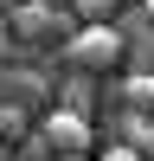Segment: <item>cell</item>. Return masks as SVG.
<instances>
[{
  "mask_svg": "<svg viewBox=\"0 0 154 161\" xmlns=\"http://www.w3.org/2000/svg\"><path fill=\"white\" fill-rule=\"evenodd\" d=\"M64 58H71V71H116L122 64V32H116V19H90V26H71V39H64Z\"/></svg>",
  "mask_w": 154,
  "mask_h": 161,
  "instance_id": "1",
  "label": "cell"
},
{
  "mask_svg": "<svg viewBox=\"0 0 154 161\" xmlns=\"http://www.w3.org/2000/svg\"><path fill=\"white\" fill-rule=\"evenodd\" d=\"M51 155H90V116L51 110L38 129H26V161H51Z\"/></svg>",
  "mask_w": 154,
  "mask_h": 161,
  "instance_id": "2",
  "label": "cell"
},
{
  "mask_svg": "<svg viewBox=\"0 0 154 161\" xmlns=\"http://www.w3.org/2000/svg\"><path fill=\"white\" fill-rule=\"evenodd\" d=\"M13 39H71V13H58V7H45V0H13Z\"/></svg>",
  "mask_w": 154,
  "mask_h": 161,
  "instance_id": "3",
  "label": "cell"
},
{
  "mask_svg": "<svg viewBox=\"0 0 154 161\" xmlns=\"http://www.w3.org/2000/svg\"><path fill=\"white\" fill-rule=\"evenodd\" d=\"M116 32H122V58H135V71H154V19H148V7L135 19H116Z\"/></svg>",
  "mask_w": 154,
  "mask_h": 161,
  "instance_id": "4",
  "label": "cell"
},
{
  "mask_svg": "<svg viewBox=\"0 0 154 161\" xmlns=\"http://www.w3.org/2000/svg\"><path fill=\"white\" fill-rule=\"evenodd\" d=\"M116 97H122V110H148V103H154V71H128Z\"/></svg>",
  "mask_w": 154,
  "mask_h": 161,
  "instance_id": "5",
  "label": "cell"
},
{
  "mask_svg": "<svg viewBox=\"0 0 154 161\" xmlns=\"http://www.w3.org/2000/svg\"><path fill=\"white\" fill-rule=\"evenodd\" d=\"M122 142L141 148V155H154V116H148V110H128V116H122Z\"/></svg>",
  "mask_w": 154,
  "mask_h": 161,
  "instance_id": "6",
  "label": "cell"
},
{
  "mask_svg": "<svg viewBox=\"0 0 154 161\" xmlns=\"http://www.w3.org/2000/svg\"><path fill=\"white\" fill-rule=\"evenodd\" d=\"M90 90H96V77H90V71H71V84H64V103H58V110L90 116Z\"/></svg>",
  "mask_w": 154,
  "mask_h": 161,
  "instance_id": "7",
  "label": "cell"
},
{
  "mask_svg": "<svg viewBox=\"0 0 154 161\" xmlns=\"http://www.w3.org/2000/svg\"><path fill=\"white\" fill-rule=\"evenodd\" d=\"M13 136H26V110L19 103H0V142H13Z\"/></svg>",
  "mask_w": 154,
  "mask_h": 161,
  "instance_id": "8",
  "label": "cell"
},
{
  "mask_svg": "<svg viewBox=\"0 0 154 161\" xmlns=\"http://www.w3.org/2000/svg\"><path fill=\"white\" fill-rule=\"evenodd\" d=\"M71 13H77L84 26H90V19H116V0H77Z\"/></svg>",
  "mask_w": 154,
  "mask_h": 161,
  "instance_id": "9",
  "label": "cell"
},
{
  "mask_svg": "<svg viewBox=\"0 0 154 161\" xmlns=\"http://www.w3.org/2000/svg\"><path fill=\"white\" fill-rule=\"evenodd\" d=\"M90 161H148V155L128 148V142H116V148H103V155H90Z\"/></svg>",
  "mask_w": 154,
  "mask_h": 161,
  "instance_id": "10",
  "label": "cell"
},
{
  "mask_svg": "<svg viewBox=\"0 0 154 161\" xmlns=\"http://www.w3.org/2000/svg\"><path fill=\"white\" fill-rule=\"evenodd\" d=\"M7 39H13V26H7V19H0V58H7Z\"/></svg>",
  "mask_w": 154,
  "mask_h": 161,
  "instance_id": "11",
  "label": "cell"
},
{
  "mask_svg": "<svg viewBox=\"0 0 154 161\" xmlns=\"http://www.w3.org/2000/svg\"><path fill=\"white\" fill-rule=\"evenodd\" d=\"M51 161H90V155H51Z\"/></svg>",
  "mask_w": 154,
  "mask_h": 161,
  "instance_id": "12",
  "label": "cell"
},
{
  "mask_svg": "<svg viewBox=\"0 0 154 161\" xmlns=\"http://www.w3.org/2000/svg\"><path fill=\"white\" fill-rule=\"evenodd\" d=\"M141 7H148V19H154V0H141Z\"/></svg>",
  "mask_w": 154,
  "mask_h": 161,
  "instance_id": "13",
  "label": "cell"
},
{
  "mask_svg": "<svg viewBox=\"0 0 154 161\" xmlns=\"http://www.w3.org/2000/svg\"><path fill=\"white\" fill-rule=\"evenodd\" d=\"M0 161H7V142H0Z\"/></svg>",
  "mask_w": 154,
  "mask_h": 161,
  "instance_id": "14",
  "label": "cell"
},
{
  "mask_svg": "<svg viewBox=\"0 0 154 161\" xmlns=\"http://www.w3.org/2000/svg\"><path fill=\"white\" fill-rule=\"evenodd\" d=\"M148 116H154V103H148Z\"/></svg>",
  "mask_w": 154,
  "mask_h": 161,
  "instance_id": "15",
  "label": "cell"
}]
</instances>
